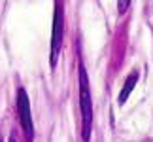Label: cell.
Instances as JSON below:
<instances>
[{
    "mask_svg": "<svg viewBox=\"0 0 153 142\" xmlns=\"http://www.w3.org/2000/svg\"><path fill=\"white\" fill-rule=\"evenodd\" d=\"M79 110H81V138H83V142H89L93 131V99L83 63H79Z\"/></svg>",
    "mask_w": 153,
    "mask_h": 142,
    "instance_id": "obj_1",
    "label": "cell"
},
{
    "mask_svg": "<svg viewBox=\"0 0 153 142\" xmlns=\"http://www.w3.org/2000/svg\"><path fill=\"white\" fill-rule=\"evenodd\" d=\"M62 38H64V6L61 2H55V13H53V28H51V68L57 67L59 55L62 47Z\"/></svg>",
    "mask_w": 153,
    "mask_h": 142,
    "instance_id": "obj_2",
    "label": "cell"
},
{
    "mask_svg": "<svg viewBox=\"0 0 153 142\" xmlns=\"http://www.w3.org/2000/svg\"><path fill=\"white\" fill-rule=\"evenodd\" d=\"M17 114H19V121L23 127V133L28 142L34 140V123H32V112H30V100H28L27 91L19 87L17 91Z\"/></svg>",
    "mask_w": 153,
    "mask_h": 142,
    "instance_id": "obj_3",
    "label": "cell"
},
{
    "mask_svg": "<svg viewBox=\"0 0 153 142\" xmlns=\"http://www.w3.org/2000/svg\"><path fill=\"white\" fill-rule=\"evenodd\" d=\"M138 78H140V74L136 72V70L127 76L125 84H123V89H121V93H119V97H117V104H119V106H123V104L127 102V99L131 97L132 89H134V87H136V84H138Z\"/></svg>",
    "mask_w": 153,
    "mask_h": 142,
    "instance_id": "obj_4",
    "label": "cell"
},
{
    "mask_svg": "<svg viewBox=\"0 0 153 142\" xmlns=\"http://www.w3.org/2000/svg\"><path fill=\"white\" fill-rule=\"evenodd\" d=\"M128 6H131V2H119V4H117V8H119V11L123 13V11L128 8Z\"/></svg>",
    "mask_w": 153,
    "mask_h": 142,
    "instance_id": "obj_5",
    "label": "cell"
}]
</instances>
